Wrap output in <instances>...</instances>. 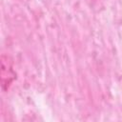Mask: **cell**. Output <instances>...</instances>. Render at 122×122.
Returning a JSON list of instances; mask_svg holds the SVG:
<instances>
[{"label":"cell","instance_id":"cell-1","mask_svg":"<svg viewBox=\"0 0 122 122\" xmlns=\"http://www.w3.org/2000/svg\"><path fill=\"white\" fill-rule=\"evenodd\" d=\"M16 79V72L13 70V62L8 55H1V87L4 92L8 91L12 82Z\"/></svg>","mask_w":122,"mask_h":122}]
</instances>
